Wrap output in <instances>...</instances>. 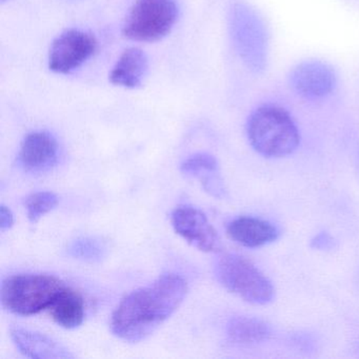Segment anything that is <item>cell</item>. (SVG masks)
<instances>
[{
    "instance_id": "6da1fadb",
    "label": "cell",
    "mask_w": 359,
    "mask_h": 359,
    "mask_svg": "<svg viewBox=\"0 0 359 359\" xmlns=\"http://www.w3.org/2000/svg\"><path fill=\"white\" fill-rule=\"evenodd\" d=\"M187 293L188 285L180 275L165 273L119 302L111 316V331L123 341H142L177 311Z\"/></svg>"
},
{
    "instance_id": "7a4b0ae2",
    "label": "cell",
    "mask_w": 359,
    "mask_h": 359,
    "mask_svg": "<svg viewBox=\"0 0 359 359\" xmlns=\"http://www.w3.org/2000/svg\"><path fill=\"white\" fill-rule=\"evenodd\" d=\"M247 135L256 152L268 158L292 154L300 142L299 130L285 109L275 104L258 107L247 123Z\"/></svg>"
},
{
    "instance_id": "3957f363",
    "label": "cell",
    "mask_w": 359,
    "mask_h": 359,
    "mask_svg": "<svg viewBox=\"0 0 359 359\" xmlns=\"http://www.w3.org/2000/svg\"><path fill=\"white\" fill-rule=\"evenodd\" d=\"M66 287L58 277L49 274H18L1 285V304L20 316H31L48 310L56 296Z\"/></svg>"
},
{
    "instance_id": "277c9868",
    "label": "cell",
    "mask_w": 359,
    "mask_h": 359,
    "mask_svg": "<svg viewBox=\"0 0 359 359\" xmlns=\"http://www.w3.org/2000/svg\"><path fill=\"white\" fill-rule=\"evenodd\" d=\"M229 29L233 47L252 72L266 70L269 58V32L264 18L247 4L231 8Z\"/></svg>"
},
{
    "instance_id": "5b68a950",
    "label": "cell",
    "mask_w": 359,
    "mask_h": 359,
    "mask_svg": "<svg viewBox=\"0 0 359 359\" xmlns=\"http://www.w3.org/2000/svg\"><path fill=\"white\" fill-rule=\"evenodd\" d=\"M180 16L176 0H135L121 28V34L135 43H156L173 30Z\"/></svg>"
},
{
    "instance_id": "8992f818",
    "label": "cell",
    "mask_w": 359,
    "mask_h": 359,
    "mask_svg": "<svg viewBox=\"0 0 359 359\" xmlns=\"http://www.w3.org/2000/svg\"><path fill=\"white\" fill-rule=\"evenodd\" d=\"M215 276L222 287L250 304L264 306L274 298L275 289L268 277L238 254L222 255L216 262Z\"/></svg>"
},
{
    "instance_id": "52a82bcc",
    "label": "cell",
    "mask_w": 359,
    "mask_h": 359,
    "mask_svg": "<svg viewBox=\"0 0 359 359\" xmlns=\"http://www.w3.org/2000/svg\"><path fill=\"white\" fill-rule=\"evenodd\" d=\"M97 50L98 41L93 33L81 29H67L52 43L48 67L54 74H72L83 68Z\"/></svg>"
},
{
    "instance_id": "ba28073f",
    "label": "cell",
    "mask_w": 359,
    "mask_h": 359,
    "mask_svg": "<svg viewBox=\"0 0 359 359\" xmlns=\"http://www.w3.org/2000/svg\"><path fill=\"white\" fill-rule=\"evenodd\" d=\"M174 231L187 243L205 253H218L222 250V239L207 216L192 205H180L171 215Z\"/></svg>"
},
{
    "instance_id": "9c48e42d",
    "label": "cell",
    "mask_w": 359,
    "mask_h": 359,
    "mask_svg": "<svg viewBox=\"0 0 359 359\" xmlns=\"http://www.w3.org/2000/svg\"><path fill=\"white\" fill-rule=\"evenodd\" d=\"M290 83L294 91L306 100L327 97L336 87V74L330 65L320 60H306L292 70Z\"/></svg>"
},
{
    "instance_id": "30bf717a",
    "label": "cell",
    "mask_w": 359,
    "mask_h": 359,
    "mask_svg": "<svg viewBox=\"0 0 359 359\" xmlns=\"http://www.w3.org/2000/svg\"><path fill=\"white\" fill-rule=\"evenodd\" d=\"M60 157V144L53 134L35 131L22 140L18 152V165L29 173H43L51 170Z\"/></svg>"
},
{
    "instance_id": "8fae6325",
    "label": "cell",
    "mask_w": 359,
    "mask_h": 359,
    "mask_svg": "<svg viewBox=\"0 0 359 359\" xmlns=\"http://www.w3.org/2000/svg\"><path fill=\"white\" fill-rule=\"evenodd\" d=\"M149 72V58L137 47L126 49L109 73V81L116 87L134 90L144 83Z\"/></svg>"
},
{
    "instance_id": "7c38bea8",
    "label": "cell",
    "mask_w": 359,
    "mask_h": 359,
    "mask_svg": "<svg viewBox=\"0 0 359 359\" xmlns=\"http://www.w3.org/2000/svg\"><path fill=\"white\" fill-rule=\"evenodd\" d=\"M16 348L25 355L34 359H71L75 355L49 336L22 327H12L10 331Z\"/></svg>"
},
{
    "instance_id": "4fadbf2b",
    "label": "cell",
    "mask_w": 359,
    "mask_h": 359,
    "mask_svg": "<svg viewBox=\"0 0 359 359\" xmlns=\"http://www.w3.org/2000/svg\"><path fill=\"white\" fill-rule=\"evenodd\" d=\"M226 233L235 243L247 248H260L276 241L279 231L268 220L251 216L235 218L226 226Z\"/></svg>"
},
{
    "instance_id": "5bb4252c",
    "label": "cell",
    "mask_w": 359,
    "mask_h": 359,
    "mask_svg": "<svg viewBox=\"0 0 359 359\" xmlns=\"http://www.w3.org/2000/svg\"><path fill=\"white\" fill-rule=\"evenodd\" d=\"M184 175L196 178L205 192L215 198H226V189L220 174L217 159L209 153H197L187 158L180 165Z\"/></svg>"
},
{
    "instance_id": "9a60e30c",
    "label": "cell",
    "mask_w": 359,
    "mask_h": 359,
    "mask_svg": "<svg viewBox=\"0 0 359 359\" xmlns=\"http://www.w3.org/2000/svg\"><path fill=\"white\" fill-rule=\"evenodd\" d=\"M48 311L60 327L68 330L76 329L85 320V300L79 292L66 285L56 296Z\"/></svg>"
},
{
    "instance_id": "2e32d148",
    "label": "cell",
    "mask_w": 359,
    "mask_h": 359,
    "mask_svg": "<svg viewBox=\"0 0 359 359\" xmlns=\"http://www.w3.org/2000/svg\"><path fill=\"white\" fill-rule=\"evenodd\" d=\"M226 334L232 344L251 346L269 339L272 335V327L255 317L235 316L226 323Z\"/></svg>"
},
{
    "instance_id": "e0dca14e",
    "label": "cell",
    "mask_w": 359,
    "mask_h": 359,
    "mask_svg": "<svg viewBox=\"0 0 359 359\" xmlns=\"http://www.w3.org/2000/svg\"><path fill=\"white\" fill-rule=\"evenodd\" d=\"M69 256L86 262H100L107 257L109 245L100 237L86 236L73 241L68 245Z\"/></svg>"
},
{
    "instance_id": "ac0fdd59",
    "label": "cell",
    "mask_w": 359,
    "mask_h": 359,
    "mask_svg": "<svg viewBox=\"0 0 359 359\" xmlns=\"http://www.w3.org/2000/svg\"><path fill=\"white\" fill-rule=\"evenodd\" d=\"M58 205V196L49 191H41L29 195L25 201L29 220L32 224L39 222L46 214L55 209Z\"/></svg>"
},
{
    "instance_id": "d6986e66",
    "label": "cell",
    "mask_w": 359,
    "mask_h": 359,
    "mask_svg": "<svg viewBox=\"0 0 359 359\" xmlns=\"http://www.w3.org/2000/svg\"><path fill=\"white\" fill-rule=\"evenodd\" d=\"M311 248L319 251H330L337 247V241L327 232H320L313 237L310 243Z\"/></svg>"
},
{
    "instance_id": "ffe728a7",
    "label": "cell",
    "mask_w": 359,
    "mask_h": 359,
    "mask_svg": "<svg viewBox=\"0 0 359 359\" xmlns=\"http://www.w3.org/2000/svg\"><path fill=\"white\" fill-rule=\"evenodd\" d=\"M14 215L11 210L6 205H1L0 208V230L7 231L13 226Z\"/></svg>"
},
{
    "instance_id": "44dd1931",
    "label": "cell",
    "mask_w": 359,
    "mask_h": 359,
    "mask_svg": "<svg viewBox=\"0 0 359 359\" xmlns=\"http://www.w3.org/2000/svg\"><path fill=\"white\" fill-rule=\"evenodd\" d=\"M1 1V4H6L8 3V1H11V0H0Z\"/></svg>"
},
{
    "instance_id": "7402d4cb",
    "label": "cell",
    "mask_w": 359,
    "mask_h": 359,
    "mask_svg": "<svg viewBox=\"0 0 359 359\" xmlns=\"http://www.w3.org/2000/svg\"><path fill=\"white\" fill-rule=\"evenodd\" d=\"M358 161H359V157H358ZM358 163H359V161H358Z\"/></svg>"
}]
</instances>
